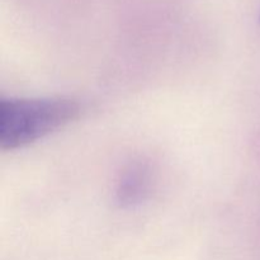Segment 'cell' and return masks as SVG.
Masks as SVG:
<instances>
[{"mask_svg": "<svg viewBox=\"0 0 260 260\" xmlns=\"http://www.w3.org/2000/svg\"><path fill=\"white\" fill-rule=\"evenodd\" d=\"M81 104L69 96L0 99V149L28 146L78 118Z\"/></svg>", "mask_w": 260, "mask_h": 260, "instance_id": "1", "label": "cell"}, {"mask_svg": "<svg viewBox=\"0 0 260 260\" xmlns=\"http://www.w3.org/2000/svg\"><path fill=\"white\" fill-rule=\"evenodd\" d=\"M152 170L147 162L135 161L121 174L117 185V201L122 207H132L146 200L151 190Z\"/></svg>", "mask_w": 260, "mask_h": 260, "instance_id": "2", "label": "cell"}, {"mask_svg": "<svg viewBox=\"0 0 260 260\" xmlns=\"http://www.w3.org/2000/svg\"><path fill=\"white\" fill-rule=\"evenodd\" d=\"M259 20H260V14H259Z\"/></svg>", "mask_w": 260, "mask_h": 260, "instance_id": "3", "label": "cell"}]
</instances>
